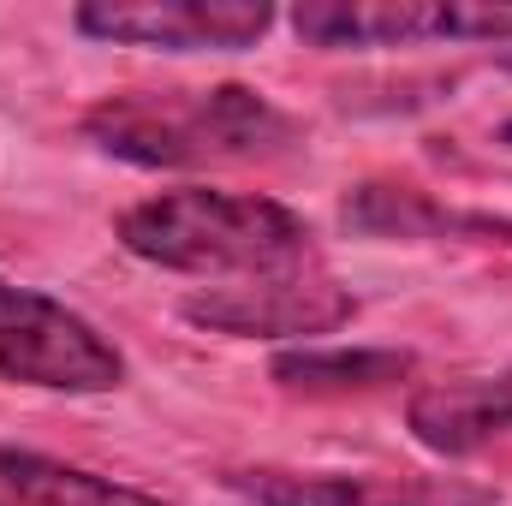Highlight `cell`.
<instances>
[{
	"mask_svg": "<svg viewBox=\"0 0 512 506\" xmlns=\"http://www.w3.org/2000/svg\"><path fill=\"white\" fill-rule=\"evenodd\" d=\"M114 233L131 256L167 274H203L221 286L322 262L310 221L256 191H209V185L161 191V197L131 203L114 221Z\"/></svg>",
	"mask_w": 512,
	"mask_h": 506,
	"instance_id": "cell-1",
	"label": "cell"
},
{
	"mask_svg": "<svg viewBox=\"0 0 512 506\" xmlns=\"http://www.w3.org/2000/svg\"><path fill=\"white\" fill-rule=\"evenodd\" d=\"M84 137L131 167H251L298 149V120L251 84L126 90L84 114Z\"/></svg>",
	"mask_w": 512,
	"mask_h": 506,
	"instance_id": "cell-2",
	"label": "cell"
},
{
	"mask_svg": "<svg viewBox=\"0 0 512 506\" xmlns=\"http://www.w3.org/2000/svg\"><path fill=\"white\" fill-rule=\"evenodd\" d=\"M0 381L48 393H108L126 381V358L60 298L0 280Z\"/></svg>",
	"mask_w": 512,
	"mask_h": 506,
	"instance_id": "cell-3",
	"label": "cell"
},
{
	"mask_svg": "<svg viewBox=\"0 0 512 506\" xmlns=\"http://www.w3.org/2000/svg\"><path fill=\"white\" fill-rule=\"evenodd\" d=\"M310 48L512 42V0H310L292 12Z\"/></svg>",
	"mask_w": 512,
	"mask_h": 506,
	"instance_id": "cell-4",
	"label": "cell"
},
{
	"mask_svg": "<svg viewBox=\"0 0 512 506\" xmlns=\"http://www.w3.org/2000/svg\"><path fill=\"white\" fill-rule=\"evenodd\" d=\"M179 310H185V322H197L209 334H233V340H310V334L346 328L358 316V298L316 262V268L197 292Z\"/></svg>",
	"mask_w": 512,
	"mask_h": 506,
	"instance_id": "cell-5",
	"label": "cell"
},
{
	"mask_svg": "<svg viewBox=\"0 0 512 506\" xmlns=\"http://www.w3.org/2000/svg\"><path fill=\"white\" fill-rule=\"evenodd\" d=\"M274 24L268 0H96L78 6V30L96 42L161 54H239Z\"/></svg>",
	"mask_w": 512,
	"mask_h": 506,
	"instance_id": "cell-6",
	"label": "cell"
},
{
	"mask_svg": "<svg viewBox=\"0 0 512 506\" xmlns=\"http://www.w3.org/2000/svg\"><path fill=\"white\" fill-rule=\"evenodd\" d=\"M227 489L251 506H495V489L465 477H382V471H227Z\"/></svg>",
	"mask_w": 512,
	"mask_h": 506,
	"instance_id": "cell-7",
	"label": "cell"
},
{
	"mask_svg": "<svg viewBox=\"0 0 512 506\" xmlns=\"http://www.w3.org/2000/svg\"><path fill=\"white\" fill-rule=\"evenodd\" d=\"M405 417H411V435L429 453H441V459L483 453L489 441H507L512 435V370L423 387V393H411Z\"/></svg>",
	"mask_w": 512,
	"mask_h": 506,
	"instance_id": "cell-8",
	"label": "cell"
},
{
	"mask_svg": "<svg viewBox=\"0 0 512 506\" xmlns=\"http://www.w3.org/2000/svg\"><path fill=\"white\" fill-rule=\"evenodd\" d=\"M346 227L376 233V239H441V233H471V239H512V221H483V215H453L435 197L411 185H364L346 203Z\"/></svg>",
	"mask_w": 512,
	"mask_h": 506,
	"instance_id": "cell-9",
	"label": "cell"
},
{
	"mask_svg": "<svg viewBox=\"0 0 512 506\" xmlns=\"http://www.w3.org/2000/svg\"><path fill=\"white\" fill-rule=\"evenodd\" d=\"M0 506H167L155 495H137L126 483L90 477L78 465L24 453V447H0Z\"/></svg>",
	"mask_w": 512,
	"mask_h": 506,
	"instance_id": "cell-10",
	"label": "cell"
},
{
	"mask_svg": "<svg viewBox=\"0 0 512 506\" xmlns=\"http://www.w3.org/2000/svg\"><path fill=\"white\" fill-rule=\"evenodd\" d=\"M417 370L411 352H328V346H310V352H280L274 358V381L286 393H376L387 381H405Z\"/></svg>",
	"mask_w": 512,
	"mask_h": 506,
	"instance_id": "cell-11",
	"label": "cell"
},
{
	"mask_svg": "<svg viewBox=\"0 0 512 506\" xmlns=\"http://www.w3.org/2000/svg\"><path fill=\"white\" fill-rule=\"evenodd\" d=\"M495 143H507V149H512V114L501 120V126H495Z\"/></svg>",
	"mask_w": 512,
	"mask_h": 506,
	"instance_id": "cell-12",
	"label": "cell"
}]
</instances>
